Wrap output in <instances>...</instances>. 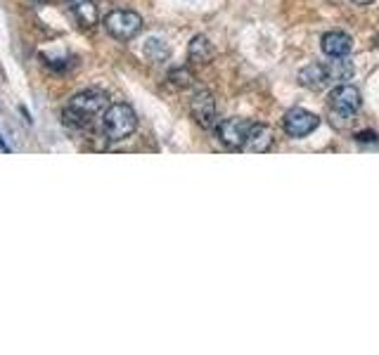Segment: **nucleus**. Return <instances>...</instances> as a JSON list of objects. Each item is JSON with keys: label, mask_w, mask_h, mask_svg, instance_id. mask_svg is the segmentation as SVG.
<instances>
[{"label": "nucleus", "mask_w": 379, "mask_h": 355, "mask_svg": "<svg viewBox=\"0 0 379 355\" xmlns=\"http://www.w3.org/2000/svg\"><path fill=\"white\" fill-rule=\"evenodd\" d=\"M137 128V114L130 105L126 102H117L109 105L105 114H102V130H105L107 140L121 142L126 137H130Z\"/></svg>", "instance_id": "f257e3e1"}, {"label": "nucleus", "mask_w": 379, "mask_h": 355, "mask_svg": "<svg viewBox=\"0 0 379 355\" xmlns=\"http://www.w3.org/2000/svg\"><path fill=\"white\" fill-rule=\"evenodd\" d=\"M105 28L117 41H130L140 33L142 17L137 12H130V10H114L105 17Z\"/></svg>", "instance_id": "f03ea898"}, {"label": "nucleus", "mask_w": 379, "mask_h": 355, "mask_svg": "<svg viewBox=\"0 0 379 355\" xmlns=\"http://www.w3.org/2000/svg\"><path fill=\"white\" fill-rule=\"evenodd\" d=\"M109 107V97L105 90L100 88H85L81 93H76L69 102V110L76 112L78 116L85 119V121H93L97 114H102Z\"/></svg>", "instance_id": "7ed1b4c3"}, {"label": "nucleus", "mask_w": 379, "mask_h": 355, "mask_svg": "<svg viewBox=\"0 0 379 355\" xmlns=\"http://www.w3.org/2000/svg\"><path fill=\"white\" fill-rule=\"evenodd\" d=\"M283 123H285L287 135L306 137V135H311L315 128H318L320 119L315 116V114H311V112L301 110V107H294V110H289V112L285 114V121Z\"/></svg>", "instance_id": "20e7f679"}, {"label": "nucleus", "mask_w": 379, "mask_h": 355, "mask_svg": "<svg viewBox=\"0 0 379 355\" xmlns=\"http://www.w3.org/2000/svg\"><path fill=\"white\" fill-rule=\"evenodd\" d=\"M330 105L332 112L342 114V116H351V114L360 110L363 97H360L358 88H353V85H337L330 93Z\"/></svg>", "instance_id": "39448f33"}, {"label": "nucleus", "mask_w": 379, "mask_h": 355, "mask_svg": "<svg viewBox=\"0 0 379 355\" xmlns=\"http://www.w3.org/2000/svg\"><path fill=\"white\" fill-rule=\"evenodd\" d=\"M251 125L254 123H251L249 119H226V121L218 123V137H221V142H226L228 147L239 150V147H244Z\"/></svg>", "instance_id": "423d86ee"}, {"label": "nucleus", "mask_w": 379, "mask_h": 355, "mask_svg": "<svg viewBox=\"0 0 379 355\" xmlns=\"http://www.w3.org/2000/svg\"><path fill=\"white\" fill-rule=\"evenodd\" d=\"M192 116L202 128H211L216 123V100L211 93L206 90H199L197 95L192 97Z\"/></svg>", "instance_id": "0eeeda50"}, {"label": "nucleus", "mask_w": 379, "mask_h": 355, "mask_svg": "<svg viewBox=\"0 0 379 355\" xmlns=\"http://www.w3.org/2000/svg\"><path fill=\"white\" fill-rule=\"evenodd\" d=\"M298 83L308 90H323L325 85L332 83L330 67L327 64H311V67L301 69V71H298Z\"/></svg>", "instance_id": "6e6552de"}, {"label": "nucleus", "mask_w": 379, "mask_h": 355, "mask_svg": "<svg viewBox=\"0 0 379 355\" xmlns=\"http://www.w3.org/2000/svg\"><path fill=\"white\" fill-rule=\"evenodd\" d=\"M320 45H323V53L327 57H335V60H337V57H346L348 53H351L353 41H351V36L344 33V31H330V33H325V36H323Z\"/></svg>", "instance_id": "1a4fd4ad"}, {"label": "nucleus", "mask_w": 379, "mask_h": 355, "mask_svg": "<svg viewBox=\"0 0 379 355\" xmlns=\"http://www.w3.org/2000/svg\"><path fill=\"white\" fill-rule=\"evenodd\" d=\"M273 145V130L268 128V125L263 123H254L249 130V135H246V142L244 147L249 152H268Z\"/></svg>", "instance_id": "9d476101"}, {"label": "nucleus", "mask_w": 379, "mask_h": 355, "mask_svg": "<svg viewBox=\"0 0 379 355\" xmlns=\"http://www.w3.org/2000/svg\"><path fill=\"white\" fill-rule=\"evenodd\" d=\"M71 8L85 26H95L97 21H100V12H97L95 0H71Z\"/></svg>", "instance_id": "9b49d317"}, {"label": "nucleus", "mask_w": 379, "mask_h": 355, "mask_svg": "<svg viewBox=\"0 0 379 355\" xmlns=\"http://www.w3.org/2000/svg\"><path fill=\"white\" fill-rule=\"evenodd\" d=\"M211 57H214V48H211V43L204 36H194L190 41V62L206 64V62H211Z\"/></svg>", "instance_id": "f8f14e48"}, {"label": "nucleus", "mask_w": 379, "mask_h": 355, "mask_svg": "<svg viewBox=\"0 0 379 355\" xmlns=\"http://www.w3.org/2000/svg\"><path fill=\"white\" fill-rule=\"evenodd\" d=\"M330 76H332V83L335 81H348V78L353 76V64L348 60H342V57H337V62H330Z\"/></svg>", "instance_id": "ddd939ff"}, {"label": "nucleus", "mask_w": 379, "mask_h": 355, "mask_svg": "<svg viewBox=\"0 0 379 355\" xmlns=\"http://www.w3.org/2000/svg\"><path fill=\"white\" fill-rule=\"evenodd\" d=\"M145 55L152 62H164L166 57H169V48H166L164 41H159V38H149L145 43Z\"/></svg>", "instance_id": "4468645a"}, {"label": "nucleus", "mask_w": 379, "mask_h": 355, "mask_svg": "<svg viewBox=\"0 0 379 355\" xmlns=\"http://www.w3.org/2000/svg\"><path fill=\"white\" fill-rule=\"evenodd\" d=\"M169 81L174 85H178V88H187L194 78H192V73H190L187 69H174V71L169 73Z\"/></svg>", "instance_id": "2eb2a0df"}, {"label": "nucleus", "mask_w": 379, "mask_h": 355, "mask_svg": "<svg viewBox=\"0 0 379 355\" xmlns=\"http://www.w3.org/2000/svg\"><path fill=\"white\" fill-rule=\"evenodd\" d=\"M355 140H358V142H377V133H370V130H365V133L355 135Z\"/></svg>", "instance_id": "dca6fc26"}, {"label": "nucleus", "mask_w": 379, "mask_h": 355, "mask_svg": "<svg viewBox=\"0 0 379 355\" xmlns=\"http://www.w3.org/2000/svg\"><path fill=\"white\" fill-rule=\"evenodd\" d=\"M0 150H3V152H12V150H10L8 142H5V137H3V135H0Z\"/></svg>", "instance_id": "f3484780"}, {"label": "nucleus", "mask_w": 379, "mask_h": 355, "mask_svg": "<svg viewBox=\"0 0 379 355\" xmlns=\"http://www.w3.org/2000/svg\"><path fill=\"white\" fill-rule=\"evenodd\" d=\"M353 3H358V5H367V3H372V0H353Z\"/></svg>", "instance_id": "a211bd4d"}]
</instances>
